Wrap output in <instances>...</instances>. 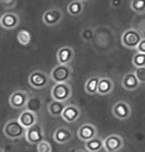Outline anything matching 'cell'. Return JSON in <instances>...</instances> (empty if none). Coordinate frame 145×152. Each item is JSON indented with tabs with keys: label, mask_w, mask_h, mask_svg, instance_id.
Instances as JSON below:
<instances>
[{
	"label": "cell",
	"mask_w": 145,
	"mask_h": 152,
	"mask_svg": "<svg viewBox=\"0 0 145 152\" xmlns=\"http://www.w3.org/2000/svg\"><path fill=\"white\" fill-rule=\"evenodd\" d=\"M37 151L38 152H52V146L46 140H43L37 144Z\"/></svg>",
	"instance_id": "28"
},
{
	"label": "cell",
	"mask_w": 145,
	"mask_h": 152,
	"mask_svg": "<svg viewBox=\"0 0 145 152\" xmlns=\"http://www.w3.org/2000/svg\"><path fill=\"white\" fill-rule=\"evenodd\" d=\"M121 84L124 90H126L128 91H135L136 88H138L141 83L139 82V80L137 79L134 72H131V73H127L125 76L123 77Z\"/></svg>",
	"instance_id": "15"
},
{
	"label": "cell",
	"mask_w": 145,
	"mask_h": 152,
	"mask_svg": "<svg viewBox=\"0 0 145 152\" xmlns=\"http://www.w3.org/2000/svg\"><path fill=\"white\" fill-rule=\"evenodd\" d=\"M81 116V110L75 104H68L65 108L62 118L68 123H75Z\"/></svg>",
	"instance_id": "14"
},
{
	"label": "cell",
	"mask_w": 145,
	"mask_h": 152,
	"mask_svg": "<svg viewBox=\"0 0 145 152\" xmlns=\"http://www.w3.org/2000/svg\"><path fill=\"white\" fill-rule=\"evenodd\" d=\"M123 147V139L120 135L111 134L103 139V149L106 152H118Z\"/></svg>",
	"instance_id": "9"
},
{
	"label": "cell",
	"mask_w": 145,
	"mask_h": 152,
	"mask_svg": "<svg viewBox=\"0 0 145 152\" xmlns=\"http://www.w3.org/2000/svg\"><path fill=\"white\" fill-rule=\"evenodd\" d=\"M20 23V17L14 12H7L2 15L0 19V25L3 29L12 30L18 26Z\"/></svg>",
	"instance_id": "11"
},
{
	"label": "cell",
	"mask_w": 145,
	"mask_h": 152,
	"mask_svg": "<svg viewBox=\"0 0 145 152\" xmlns=\"http://www.w3.org/2000/svg\"><path fill=\"white\" fill-rule=\"evenodd\" d=\"M29 99V94L26 91L17 90L11 94L9 97V104L13 108H23L26 107L27 102Z\"/></svg>",
	"instance_id": "7"
},
{
	"label": "cell",
	"mask_w": 145,
	"mask_h": 152,
	"mask_svg": "<svg viewBox=\"0 0 145 152\" xmlns=\"http://www.w3.org/2000/svg\"><path fill=\"white\" fill-rule=\"evenodd\" d=\"M135 51H136V52L145 54V38H143L141 40V42L139 43V45L137 46V48L135 49Z\"/></svg>",
	"instance_id": "30"
},
{
	"label": "cell",
	"mask_w": 145,
	"mask_h": 152,
	"mask_svg": "<svg viewBox=\"0 0 145 152\" xmlns=\"http://www.w3.org/2000/svg\"><path fill=\"white\" fill-rule=\"evenodd\" d=\"M81 1H82V2H85V1H89V0H81Z\"/></svg>",
	"instance_id": "33"
},
{
	"label": "cell",
	"mask_w": 145,
	"mask_h": 152,
	"mask_svg": "<svg viewBox=\"0 0 145 152\" xmlns=\"http://www.w3.org/2000/svg\"><path fill=\"white\" fill-rule=\"evenodd\" d=\"M75 57V51L70 46H64L60 48L57 52V60L59 64L70 65Z\"/></svg>",
	"instance_id": "13"
},
{
	"label": "cell",
	"mask_w": 145,
	"mask_h": 152,
	"mask_svg": "<svg viewBox=\"0 0 145 152\" xmlns=\"http://www.w3.org/2000/svg\"><path fill=\"white\" fill-rule=\"evenodd\" d=\"M51 96L53 99L68 102L73 96V90L69 83H57L52 88Z\"/></svg>",
	"instance_id": "3"
},
{
	"label": "cell",
	"mask_w": 145,
	"mask_h": 152,
	"mask_svg": "<svg viewBox=\"0 0 145 152\" xmlns=\"http://www.w3.org/2000/svg\"><path fill=\"white\" fill-rule=\"evenodd\" d=\"M18 119L25 128H29L38 122V116H37V113H35L34 111H31L29 110H26V108L21 113V114H20L18 117Z\"/></svg>",
	"instance_id": "16"
},
{
	"label": "cell",
	"mask_w": 145,
	"mask_h": 152,
	"mask_svg": "<svg viewBox=\"0 0 145 152\" xmlns=\"http://www.w3.org/2000/svg\"><path fill=\"white\" fill-rule=\"evenodd\" d=\"M17 41L19 42L20 45L28 46L32 41V35L27 30H20L17 33Z\"/></svg>",
	"instance_id": "24"
},
{
	"label": "cell",
	"mask_w": 145,
	"mask_h": 152,
	"mask_svg": "<svg viewBox=\"0 0 145 152\" xmlns=\"http://www.w3.org/2000/svg\"><path fill=\"white\" fill-rule=\"evenodd\" d=\"M111 113L116 118L125 120L129 118L130 115H131V107H130L129 104H127L125 102H117L116 104H113Z\"/></svg>",
	"instance_id": "10"
},
{
	"label": "cell",
	"mask_w": 145,
	"mask_h": 152,
	"mask_svg": "<svg viewBox=\"0 0 145 152\" xmlns=\"http://www.w3.org/2000/svg\"><path fill=\"white\" fill-rule=\"evenodd\" d=\"M73 133L68 127H59L54 132V140L59 144H65L72 139Z\"/></svg>",
	"instance_id": "17"
},
{
	"label": "cell",
	"mask_w": 145,
	"mask_h": 152,
	"mask_svg": "<svg viewBox=\"0 0 145 152\" xmlns=\"http://www.w3.org/2000/svg\"><path fill=\"white\" fill-rule=\"evenodd\" d=\"M76 152H86V151H82V150H77Z\"/></svg>",
	"instance_id": "32"
},
{
	"label": "cell",
	"mask_w": 145,
	"mask_h": 152,
	"mask_svg": "<svg viewBox=\"0 0 145 152\" xmlns=\"http://www.w3.org/2000/svg\"><path fill=\"white\" fill-rule=\"evenodd\" d=\"M142 39H143V37L137 30L130 28V29H127L122 33L121 44L127 49L135 50Z\"/></svg>",
	"instance_id": "4"
},
{
	"label": "cell",
	"mask_w": 145,
	"mask_h": 152,
	"mask_svg": "<svg viewBox=\"0 0 145 152\" xmlns=\"http://www.w3.org/2000/svg\"><path fill=\"white\" fill-rule=\"evenodd\" d=\"M44 130L41 124H39L38 122L36 124H34L31 127L27 128L26 131V136L25 138L30 144H38L41 141H43L44 139Z\"/></svg>",
	"instance_id": "6"
},
{
	"label": "cell",
	"mask_w": 145,
	"mask_h": 152,
	"mask_svg": "<svg viewBox=\"0 0 145 152\" xmlns=\"http://www.w3.org/2000/svg\"><path fill=\"white\" fill-rule=\"evenodd\" d=\"M132 65L134 66L135 68L144 67L145 66V54L135 52L134 56H133V58H132Z\"/></svg>",
	"instance_id": "26"
},
{
	"label": "cell",
	"mask_w": 145,
	"mask_h": 152,
	"mask_svg": "<svg viewBox=\"0 0 145 152\" xmlns=\"http://www.w3.org/2000/svg\"><path fill=\"white\" fill-rule=\"evenodd\" d=\"M51 80L50 75L45 73L43 71H34L30 74L29 78H28V82L29 85L34 88H44L47 87Z\"/></svg>",
	"instance_id": "5"
},
{
	"label": "cell",
	"mask_w": 145,
	"mask_h": 152,
	"mask_svg": "<svg viewBox=\"0 0 145 152\" xmlns=\"http://www.w3.org/2000/svg\"><path fill=\"white\" fill-rule=\"evenodd\" d=\"M98 136V129L92 123H86L79 126L78 129V137L82 141H89Z\"/></svg>",
	"instance_id": "12"
},
{
	"label": "cell",
	"mask_w": 145,
	"mask_h": 152,
	"mask_svg": "<svg viewBox=\"0 0 145 152\" xmlns=\"http://www.w3.org/2000/svg\"><path fill=\"white\" fill-rule=\"evenodd\" d=\"M63 12L59 8H51L48 9L43 15V22L45 25L49 27H53L58 25L63 20Z\"/></svg>",
	"instance_id": "8"
},
{
	"label": "cell",
	"mask_w": 145,
	"mask_h": 152,
	"mask_svg": "<svg viewBox=\"0 0 145 152\" xmlns=\"http://www.w3.org/2000/svg\"><path fill=\"white\" fill-rule=\"evenodd\" d=\"M134 73L141 84H145V66L144 67L135 68Z\"/></svg>",
	"instance_id": "29"
},
{
	"label": "cell",
	"mask_w": 145,
	"mask_h": 152,
	"mask_svg": "<svg viewBox=\"0 0 145 152\" xmlns=\"http://www.w3.org/2000/svg\"><path fill=\"white\" fill-rule=\"evenodd\" d=\"M66 102H60V100L53 99L52 102L48 104L47 110L48 113L52 116H62L65 108L67 107Z\"/></svg>",
	"instance_id": "18"
},
{
	"label": "cell",
	"mask_w": 145,
	"mask_h": 152,
	"mask_svg": "<svg viewBox=\"0 0 145 152\" xmlns=\"http://www.w3.org/2000/svg\"><path fill=\"white\" fill-rule=\"evenodd\" d=\"M42 105H43V100H42L41 97L38 96H29V99H28L25 108L31 111H34L35 113H38L41 110Z\"/></svg>",
	"instance_id": "21"
},
{
	"label": "cell",
	"mask_w": 145,
	"mask_h": 152,
	"mask_svg": "<svg viewBox=\"0 0 145 152\" xmlns=\"http://www.w3.org/2000/svg\"><path fill=\"white\" fill-rule=\"evenodd\" d=\"M81 37L85 41H90V40H93V37H95V31H93L92 28H86V29H84L82 31Z\"/></svg>",
	"instance_id": "27"
},
{
	"label": "cell",
	"mask_w": 145,
	"mask_h": 152,
	"mask_svg": "<svg viewBox=\"0 0 145 152\" xmlns=\"http://www.w3.org/2000/svg\"><path fill=\"white\" fill-rule=\"evenodd\" d=\"M26 131L27 128H25L23 125L21 124V122L19 121V119H10L5 123L3 127V132L4 135L7 137L8 139H21L25 138L26 136Z\"/></svg>",
	"instance_id": "1"
},
{
	"label": "cell",
	"mask_w": 145,
	"mask_h": 152,
	"mask_svg": "<svg viewBox=\"0 0 145 152\" xmlns=\"http://www.w3.org/2000/svg\"><path fill=\"white\" fill-rule=\"evenodd\" d=\"M99 78L98 76H93L87 80L85 84V91L89 94H98V84H99Z\"/></svg>",
	"instance_id": "20"
},
{
	"label": "cell",
	"mask_w": 145,
	"mask_h": 152,
	"mask_svg": "<svg viewBox=\"0 0 145 152\" xmlns=\"http://www.w3.org/2000/svg\"><path fill=\"white\" fill-rule=\"evenodd\" d=\"M130 8L133 12L137 14L145 13V0H131L130 1Z\"/></svg>",
	"instance_id": "25"
},
{
	"label": "cell",
	"mask_w": 145,
	"mask_h": 152,
	"mask_svg": "<svg viewBox=\"0 0 145 152\" xmlns=\"http://www.w3.org/2000/svg\"><path fill=\"white\" fill-rule=\"evenodd\" d=\"M121 0H111V6L112 7H119L121 6Z\"/></svg>",
	"instance_id": "31"
},
{
	"label": "cell",
	"mask_w": 145,
	"mask_h": 152,
	"mask_svg": "<svg viewBox=\"0 0 145 152\" xmlns=\"http://www.w3.org/2000/svg\"><path fill=\"white\" fill-rule=\"evenodd\" d=\"M113 88H114V83H113L112 80L103 77V78H101V80H99L98 94H101V96H106V94L111 93L113 91Z\"/></svg>",
	"instance_id": "19"
},
{
	"label": "cell",
	"mask_w": 145,
	"mask_h": 152,
	"mask_svg": "<svg viewBox=\"0 0 145 152\" xmlns=\"http://www.w3.org/2000/svg\"><path fill=\"white\" fill-rule=\"evenodd\" d=\"M73 68L70 65L58 64L51 71L50 77L54 83H68L72 79Z\"/></svg>",
	"instance_id": "2"
},
{
	"label": "cell",
	"mask_w": 145,
	"mask_h": 152,
	"mask_svg": "<svg viewBox=\"0 0 145 152\" xmlns=\"http://www.w3.org/2000/svg\"><path fill=\"white\" fill-rule=\"evenodd\" d=\"M68 13L70 14L71 16H79L81 15L84 11V3L81 0H74L71 3L68 5Z\"/></svg>",
	"instance_id": "23"
},
{
	"label": "cell",
	"mask_w": 145,
	"mask_h": 152,
	"mask_svg": "<svg viewBox=\"0 0 145 152\" xmlns=\"http://www.w3.org/2000/svg\"><path fill=\"white\" fill-rule=\"evenodd\" d=\"M85 147L87 152H98L103 148V139L96 136L95 138L85 142Z\"/></svg>",
	"instance_id": "22"
}]
</instances>
